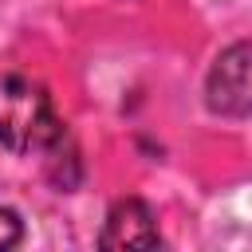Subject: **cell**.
Returning a JSON list of instances; mask_svg holds the SVG:
<instances>
[{
    "label": "cell",
    "instance_id": "cell-1",
    "mask_svg": "<svg viewBox=\"0 0 252 252\" xmlns=\"http://www.w3.org/2000/svg\"><path fill=\"white\" fill-rule=\"evenodd\" d=\"M67 138L43 83L28 75H0V146L12 154H51Z\"/></svg>",
    "mask_w": 252,
    "mask_h": 252
},
{
    "label": "cell",
    "instance_id": "cell-2",
    "mask_svg": "<svg viewBox=\"0 0 252 252\" xmlns=\"http://www.w3.org/2000/svg\"><path fill=\"white\" fill-rule=\"evenodd\" d=\"M205 106L220 118H252V39L228 43L205 75Z\"/></svg>",
    "mask_w": 252,
    "mask_h": 252
},
{
    "label": "cell",
    "instance_id": "cell-3",
    "mask_svg": "<svg viewBox=\"0 0 252 252\" xmlns=\"http://www.w3.org/2000/svg\"><path fill=\"white\" fill-rule=\"evenodd\" d=\"M161 232H158V217L142 197H122L110 205L102 232H98V248H158Z\"/></svg>",
    "mask_w": 252,
    "mask_h": 252
},
{
    "label": "cell",
    "instance_id": "cell-4",
    "mask_svg": "<svg viewBox=\"0 0 252 252\" xmlns=\"http://www.w3.org/2000/svg\"><path fill=\"white\" fill-rule=\"evenodd\" d=\"M20 240H24V220H20V213L0 205V252H4V248H16Z\"/></svg>",
    "mask_w": 252,
    "mask_h": 252
}]
</instances>
